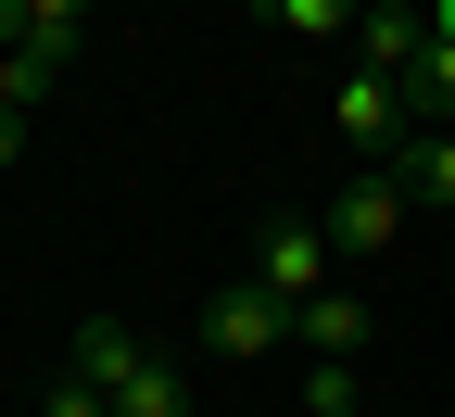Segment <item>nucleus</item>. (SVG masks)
Here are the masks:
<instances>
[{
  "instance_id": "nucleus-1",
  "label": "nucleus",
  "mask_w": 455,
  "mask_h": 417,
  "mask_svg": "<svg viewBox=\"0 0 455 417\" xmlns=\"http://www.w3.org/2000/svg\"><path fill=\"white\" fill-rule=\"evenodd\" d=\"M316 228H329V253H355V266L392 253V241H405V190H392V164H355V177H341V203H329Z\"/></svg>"
},
{
  "instance_id": "nucleus-2",
  "label": "nucleus",
  "mask_w": 455,
  "mask_h": 417,
  "mask_svg": "<svg viewBox=\"0 0 455 417\" xmlns=\"http://www.w3.org/2000/svg\"><path fill=\"white\" fill-rule=\"evenodd\" d=\"M291 341L316 354V367H355V354L379 341V317H367V291H355V278H329L316 304H291Z\"/></svg>"
},
{
  "instance_id": "nucleus-3",
  "label": "nucleus",
  "mask_w": 455,
  "mask_h": 417,
  "mask_svg": "<svg viewBox=\"0 0 455 417\" xmlns=\"http://www.w3.org/2000/svg\"><path fill=\"white\" fill-rule=\"evenodd\" d=\"M418 51H430V0H367V26H355V76H392V89H405Z\"/></svg>"
},
{
  "instance_id": "nucleus-4",
  "label": "nucleus",
  "mask_w": 455,
  "mask_h": 417,
  "mask_svg": "<svg viewBox=\"0 0 455 417\" xmlns=\"http://www.w3.org/2000/svg\"><path fill=\"white\" fill-rule=\"evenodd\" d=\"M253 291L266 304H316L329 291V228H266L253 241Z\"/></svg>"
},
{
  "instance_id": "nucleus-5",
  "label": "nucleus",
  "mask_w": 455,
  "mask_h": 417,
  "mask_svg": "<svg viewBox=\"0 0 455 417\" xmlns=\"http://www.w3.org/2000/svg\"><path fill=\"white\" fill-rule=\"evenodd\" d=\"M341 140H355L367 164H392V152H405V89H392V76H341Z\"/></svg>"
},
{
  "instance_id": "nucleus-6",
  "label": "nucleus",
  "mask_w": 455,
  "mask_h": 417,
  "mask_svg": "<svg viewBox=\"0 0 455 417\" xmlns=\"http://www.w3.org/2000/svg\"><path fill=\"white\" fill-rule=\"evenodd\" d=\"M203 341H215V354H278V341H291V304H266V291L241 278V291L203 304Z\"/></svg>"
},
{
  "instance_id": "nucleus-7",
  "label": "nucleus",
  "mask_w": 455,
  "mask_h": 417,
  "mask_svg": "<svg viewBox=\"0 0 455 417\" xmlns=\"http://www.w3.org/2000/svg\"><path fill=\"white\" fill-rule=\"evenodd\" d=\"M140 367H152V354H140V329H127V317H89V329H76V380H89L101 405H114V392H127Z\"/></svg>"
},
{
  "instance_id": "nucleus-8",
  "label": "nucleus",
  "mask_w": 455,
  "mask_h": 417,
  "mask_svg": "<svg viewBox=\"0 0 455 417\" xmlns=\"http://www.w3.org/2000/svg\"><path fill=\"white\" fill-rule=\"evenodd\" d=\"M392 190H405V203H455V127H405V152H392Z\"/></svg>"
},
{
  "instance_id": "nucleus-9",
  "label": "nucleus",
  "mask_w": 455,
  "mask_h": 417,
  "mask_svg": "<svg viewBox=\"0 0 455 417\" xmlns=\"http://www.w3.org/2000/svg\"><path fill=\"white\" fill-rule=\"evenodd\" d=\"M114 417H190V380H178V367L152 354V367H140L127 392H114Z\"/></svg>"
},
{
  "instance_id": "nucleus-10",
  "label": "nucleus",
  "mask_w": 455,
  "mask_h": 417,
  "mask_svg": "<svg viewBox=\"0 0 455 417\" xmlns=\"http://www.w3.org/2000/svg\"><path fill=\"white\" fill-rule=\"evenodd\" d=\"M266 26L278 38H341V26H367L355 0H266Z\"/></svg>"
},
{
  "instance_id": "nucleus-11",
  "label": "nucleus",
  "mask_w": 455,
  "mask_h": 417,
  "mask_svg": "<svg viewBox=\"0 0 455 417\" xmlns=\"http://www.w3.org/2000/svg\"><path fill=\"white\" fill-rule=\"evenodd\" d=\"M304 417H367V392H355V367H304Z\"/></svg>"
},
{
  "instance_id": "nucleus-12",
  "label": "nucleus",
  "mask_w": 455,
  "mask_h": 417,
  "mask_svg": "<svg viewBox=\"0 0 455 417\" xmlns=\"http://www.w3.org/2000/svg\"><path fill=\"white\" fill-rule=\"evenodd\" d=\"M26 164V114H0V177H13Z\"/></svg>"
}]
</instances>
